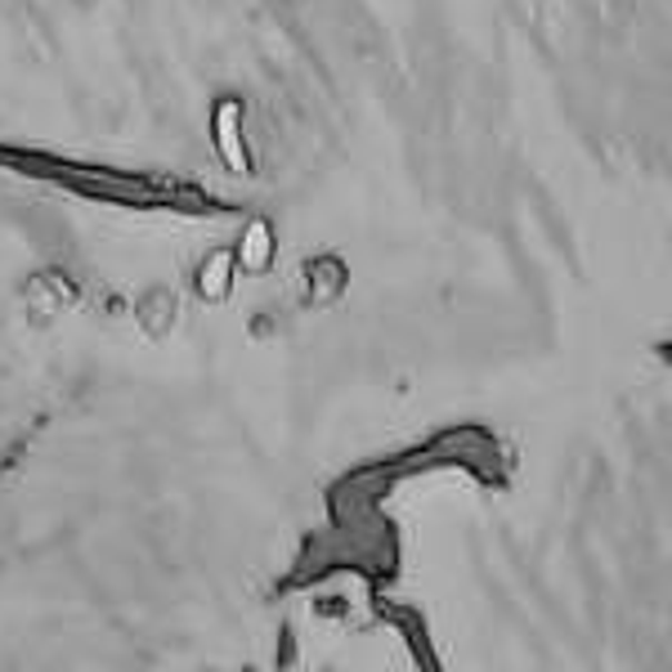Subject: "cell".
I'll list each match as a JSON object with an SVG mask.
<instances>
[{
	"label": "cell",
	"instance_id": "6da1fadb",
	"mask_svg": "<svg viewBox=\"0 0 672 672\" xmlns=\"http://www.w3.org/2000/svg\"><path fill=\"white\" fill-rule=\"evenodd\" d=\"M247 108L238 95H220L211 103V144H216V157L229 176H251L256 171V157H251V144H247V126H243Z\"/></svg>",
	"mask_w": 672,
	"mask_h": 672
},
{
	"label": "cell",
	"instance_id": "7a4b0ae2",
	"mask_svg": "<svg viewBox=\"0 0 672 672\" xmlns=\"http://www.w3.org/2000/svg\"><path fill=\"white\" fill-rule=\"evenodd\" d=\"M368 610L386 627H395V636L404 641V650H408V659H413L417 672H444V663H439V654L431 645V627H426V619L413 605H395L386 592H368Z\"/></svg>",
	"mask_w": 672,
	"mask_h": 672
},
{
	"label": "cell",
	"instance_id": "3957f363",
	"mask_svg": "<svg viewBox=\"0 0 672 672\" xmlns=\"http://www.w3.org/2000/svg\"><path fill=\"white\" fill-rule=\"evenodd\" d=\"M274 251H278V238H274V225H269L265 216H251V220L238 229L234 247H229L238 274H265V269L274 265Z\"/></svg>",
	"mask_w": 672,
	"mask_h": 672
},
{
	"label": "cell",
	"instance_id": "277c9868",
	"mask_svg": "<svg viewBox=\"0 0 672 672\" xmlns=\"http://www.w3.org/2000/svg\"><path fill=\"white\" fill-rule=\"evenodd\" d=\"M234 283H238V265H234L229 247H225V251H211V256H202V260H198V269H194V291H198V296H202L207 305H216V300H229Z\"/></svg>",
	"mask_w": 672,
	"mask_h": 672
},
{
	"label": "cell",
	"instance_id": "5b68a950",
	"mask_svg": "<svg viewBox=\"0 0 672 672\" xmlns=\"http://www.w3.org/2000/svg\"><path fill=\"white\" fill-rule=\"evenodd\" d=\"M296 663H300V636H296V623L283 619L274 632V672H296Z\"/></svg>",
	"mask_w": 672,
	"mask_h": 672
},
{
	"label": "cell",
	"instance_id": "8992f818",
	"mask_svg": "<svg viewBox=\"0 0 672 672\" xmlns=\"http://www.w3.org/2000/svg\"><path fill=\"white\" fill-rule=\"evenodd\" d=\"M350 596H342V592H314V619H327V623H342V619H350Z\"/></svg>",
	"mask_w": 672,
	"mask_h": 672
},
{
	"label": "cell",
	"instance_id": "52a82bcc",
	"mask_svg": "<svg viewBox=\"0 0 672 672\" xmlns=\"http://www.w3.org/2000/svg\"><path fill=\"white\" fill-rule=\"evenodd\" d=\"M327 672H332V668H327Z\"/></svg>",
	"mask_w": 672,
	"mask_h": 672
}]
</instances>
